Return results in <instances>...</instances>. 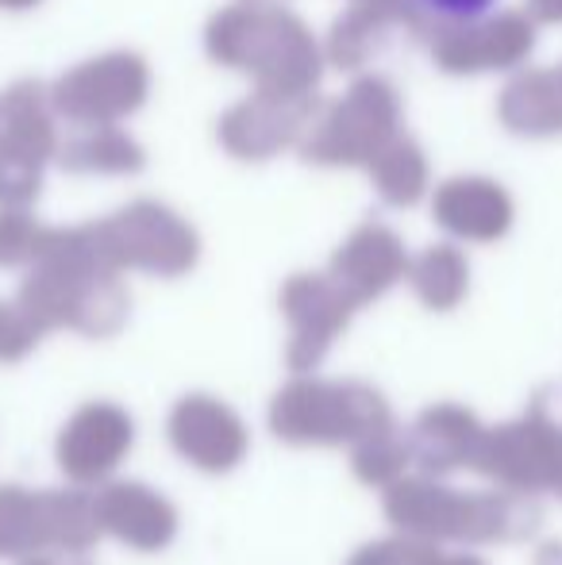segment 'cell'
<instances>
[{"mask_svg":"<svg viewBox=\"0 0 562 565\" xmlns=\"http://www.w3.org/2000/svg\"><path fill=\"white\" fill-rule=\"evenodd\" d=\"M413 4L443 23H466L470 28V23H486L501 8V0H413Z\"/></svg>","mask_w":562,"mask_h":565,"instance_id":"obj_1","label":"cell"}]
</instances>
